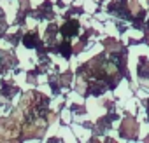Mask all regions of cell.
<instances>
[{"mask_svg": "<svg viewBox=\"0 0 149 143\" xmlns=\"http://www.w3.org/2000/svg\"><path fill=\"white\" fill-rule=\"evenodd\" d=\"M77 28H79V25H77L76 21H68V23L61 28V33L67 35V37H72V35L77 33Z\"/></svg>", "mask_w": 149, "mask_h": 143, "instance_id": "obj_1", "label": "cell"}, {"mask_svg": "<svg viewBox=\"0 0 149 143\" xmlns=\"http://www.w3.org/2000/svg\"><path fill=\"white\" fill-rule=\"evenodd\" d=\"M135 127H137V126H135L133 119H128V120H125V126H123V129H125V131H123V133H125V134L133 136V134H135Z\"/></svg>", "mask_w": 149, "mask_h": 143, "instance_id": "obj_2", "label": "cell"}, {"mask_svg": "<svg viewBox=\"0 0 149 143\" xmlns=\"http://www.w3.org/2000/svg\"><path fill=\"white\" fill-rule=\"evenodd\" d=\"M130 7H132V11H133V12H137V11H139V6H137L135 0H133V2H130Z\"/></svg>", "mask_w": 149, "mask_h": 143, "instance_id": "obj_3", "label": "cell"}]
</instances>
